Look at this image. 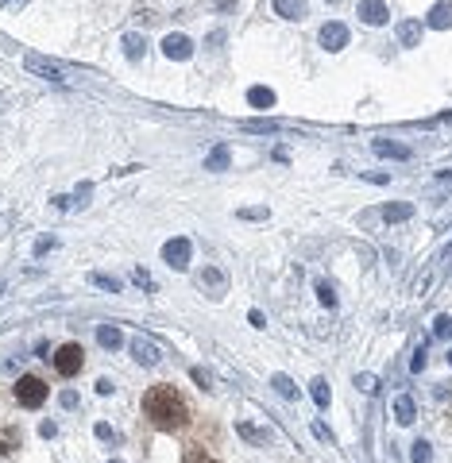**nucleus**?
I'll use <instances>...</instances> for the list:
<instances>
[{
  "label": "nucleus",
  "instance_id": "nucleus-6",
  "mask_svg": "<svg viewBox=\"0 0 452 463\" xmlns=\"http://www.w3.org/2000/svg\"><path fill=\"white\" fill-rule=\"evenodd\" d=\"M317 43H321L325 51H333V54H336L340 47H348V27H344L340 20H329L321 31H317Z\"/></svg>",
  "mask_w": 452,
  "mask_h": 463
},
{
  "label": "nucleus",
  "instance_id": "nucleus-31",
  "mask_svg": "<svg viewBox=\"0 0 452 463\" xmlns=\"http://www.w3.org/2000/svg\"><path fill=\"white\" fill-rule=\"evenodd\" d=\"M190 375H194V382H197V386H201V390H213V375H209L205 367H194Z\"/></svg>",
  "mask_w": 452,
  "mask_h": 463
},
{
  "label": "nucleus",
  "instance_id": "nucleus-2",
  "mask_svg": "<svg viewBox=\"0 0 452 463\" xmlns=\"http://www.w3.org/2000/svg\"><path fill=\"white\" fill-rule=\"evenodd\" d=\"M47 394H51V390H47V382L39 375H20L16 378V401H20L23 410H39V406L47 401Z\"/></svg>",
  "mask_w": 452,
  "mask_h": 463
},
{
  "label": "nucleus",
  "instance_id": "nucleus-46",
  "mask_svg": "<svg viewBox=\"0 0 452 463\" xmlns=\"http://www.w3.org/2000/svg\"><path fill=\"white\" fill-rule=\"evenodd\" d=\"M449 363H452V352H449Z\"/></svg>",
  "mask_w": 452,
  "mask_h": 463
},
{
  "label": "nucleus",
  "instance_id": "nucleus-17",
  "mask_svg": "<svg viewBox=\"0 0 452 463\" xmlns=\"http://www.w3.org/2000/svg\"><path fill=\"white\" fill-rule=\"evenodd\" d=\"M271 4H275L282 20H301L305 16V0H271Z\"/></svg>",
  "mask_w": 452,
  "mask_h": 463
},
{
  "label": "nucleus",
  "instance_id": "nucleus-40",
  "mask_svg": "<svg viewBox=\"0 0 452 463\" xmlns=\"http://www.w3.org/2000/svg\"><path fill=\"white\" fill-rule=\"evenodd\" d=\"M112 390H116V386H112V378H101V382H97V394H105V398L112 394Z\"/></svg>",
  "mask_w": 452,
  "mask_h": 463
},
{
  "label": "nucleus",
  "instance_id": "nucleus-33",
  "mask_svg": "<svg viewBox=\"0 0 452 463\" xmlns=\"http://www.w3.org/2000/svg\"><path fill=\"white\" fill-rule=\"evenodd\" d=\"M355 386L367 390V394H375V390H379V378H375V375H355Z\"/></svg>",
  "mask_w": 452,
  "mask_h": 463
},
{
  "label": "nucleus",
  "instance_id": "nucleus-35",
  "mask_svg": "<svg viewBox=\"0 0 452 463\" xmlns=\"http://www.w3.org/2000/svg\"><path fill=\"white\" fill-rule=\"evenodd\" d=\"M279 124H271V120H251L248 124V131H275Z\"/></svg>",
  "mask_w": 452,
  "mask_h": 463
},
{
  "label": "nucleus",
  "instance_id": "nucleus-27",
  "mask_svg": "<svg viewBox=\"0 0 452 463\" xmlns=\"http://www.w3.org/2000/svg\"><path fill=\"white\" fill-rule=\"evenodd\" d=\"M131 278H136V286H140V290H147V293H155V290H159V286L151 282V274H147L143 267H136V270H131Z\"/></svg>",
  "mask_w": 452,
  "mask_h": 463
},
{
  "label": "nucleus",
  "instance_id": "nucleus-30",
  "mask_svg": "<svg viewBox=\"0 0 452 463\" xmlns=\"http://www.w3.org/2000/svg\"><path fill=\"white\" fill-rule=\"evenodd\" d=\"M425 363H429V347H418V352H414V359H410V371H414V375H421V371H425Z\"/></svg>",
  "mask_w": 452,
  "mask_h": 463
},
{
  "label": "nucleus",
  "instance_id": "nucleus-18",
  "mask_svg": "<svg viewBox=\"0 0 452 463\" xmlns=\"http://www.w3.org/2000/svg\"><path fill=\"white\" fill-rule=\"evenodd\" d=\"M410 216H414V205H406V201L383 205V220H387V224H399V220H410Z\"/></svg>",
  "mask_w": 452,
  "mask_h": 463
},
{
  "label": "nucleus",
  "instance_id": "nucleus-9",
  "mask_svg": "<svg viewBox=\"0 0 452 463\" xmlns=\"http://www.w3.org/2000/svg\"><path fill=\"white\" fill-rule=\"evenodd\" d=\"M360 20L367 27H383L387 23V4L383 0H360Z\"/></svg>",
  "mask_w": 452,
  "mask_h": 463
},
{
  "label": "nucleus",
  "instance_id": "nucleus-16",
  "mask_svg": "<svg viewBox=\"0 0 452 463\" xmlns=\"http://www.w3.org/2000/svg\"><path fill=\"white\" fill-rule=\"evenodd\" d=\"M120 47H124V54H128L131 62H140L143 51H147V39H143V35H136V31H128L124 39H120Z\"/></svg>",
  "mask_w": 452,
  "mask_h": 463
},
{
  "label": "nucleus",
  "instance_id": "nucleus-44",
  "mask_svg": "<svg viewBox=\"0 0 452 463\" xmlns=\"http://www.w3.org/2000/svg\"><path fill=\"white\" fill-rule=\"evenodd\" d=\"M0 4H4V8H23L27 0H0Z\"/></svg>",
  "mask_w": 452,
  "mask_h": 463
},
{
  "label": "nucleus",
  "instance_id": "nucleus-21",
  "mask_svg": "<svg viewBox=\"0 0 452 463\" xmlns=\"http://www.w3.org/2000/svg\"><path fill=\"white\" fill-rule=\"evenodd\" d=\"M271 386L279 390L286 401H298V398H301V390L294 386V378H290V375H275V378H271Z\"/></svg>",
  "mask_w": 452,
  "mask_h": 463
},
{
  "label": "nucleus",
  "instance_id": "nucleus-28",
  "mask_svg": "<svg viewBox=\"0 0 452 463\" xmlns=\"http://www.w3.org/2000/svg\"><path fill=\"white\" fill-rule=\"evenodd\" d=\"M317 302H321V305H329V309L336 305V290L329 286V282H317Z\"/></svg>",
  "mask_w": 452,
  "mask_h": 463
},
{
  "label": "nucleus",
  "instance_id": "nucleus-11",
  "mask_svg": "<svg viewBox=\"0 0 452 463\" xmlns=\"http://www.w3.org/2000/svg\"><path fill=\"white\" fill-rule=\"evenodd\" d=\"M425 23H429V27H437V31H449V27H452V4H449V0L433 4L429 16H425Z\"/></svg>",
  "mask_w": 452,
  "mask_h": 463
},
{
  "label": "nucleus",
  "instance_id": "nucleus-23",
  "mask_svg": "<svg viewBox=\"0 0 452 463\" xmlns=\"http://www.w3.org/2000/svg\"><path fill=\"white\" fill-rule=\"evenodd\" d=\"M310 394H313V401H317V410H325V406L333 401V394H329V382H325V378H313Z\"/></svg>",
  "mask_w": 452,
  "mask_h": 463
},
{
  "label": "nucleus",
  "instance_id": "nucleus-10",
  "mask_svg": "<svg viewBox=\"0 0 452 463\" xmlns=\"http://www.w3.org/2000/svg\"><path fill=\"white\" fill-rule=\"evenodd\" d=\"M201 286L209 290V297H225L228 274H225V270H216V267H205V270H201Z\"/></svg>",
  "mask_w": 452,
  "mask_h": 463
},
{
  "label": "nucleus",
  "instance_id": "nucleus-15",
  "mask_svg": "<svg viewBox=\"0 0 452 463\" xmlns=\"http://www.w3.org/2000/svg\"><path fill=\"white\" fill-rule=\"evenodd\" d=\"M371 151H375V155H383V159H410V147H406V143H390V140H375V143H371Z\"/></svg>",
  "mask_w": 452,
  "mask_h": 463
},
{
  "label": "nucleus",
  "instance_id": "nucleus-38",
  "mask_svg": "<svg viewBox=\"0 0 452 463\" xmlns=\"http://www.w3.org/2000/svg\"><path fill=\"white\" fill-rule=\"evenodd\" d=\"M54 432H58V425H54V421H43V425H39V436H47V440H51Z\"/></svg>",
  "mask_w": 452,
  "mask_h": 463
},
{
  "label": "nucleus",
  "instance_id": "nucleus-29",
  "mask_svg": "<svg viewBox=\"0 0 452 463\" xmlns=\"http://www.w3.org/2000/svg\"><path fill=\"white\" fill-rule=\"evenodd\" d=\"M182 463H216V460H213L209 452H205V448H186Z\"/></svg>",
  "mask_w": 452,
  "mask_h": 463
},
{
  "label": "nucleus",
  "instance_id": "nucleus-36",
  "mask_svg": "<svg viewBox=\"0 0 452 463\" xmlns=\"http://www.w3.org/2000/svg\"><path fill=\"white\" fill-rule=\"evenodd\" d=\"M93 432H97V440H105V444H112V440H116V436H112V429H108L105 421H101V425H97Z\"/></svg>",
  "mask_w": 452,
  "mask_h": 463
},
{
  "label": "nucleus",
  "instance_id": "nucleus-45",
  "mask_svg": "<svg viewBox=\"0 0 452 463\" xmlns=\"http://www.w3.org/2000/svg\"><path fill=\"white\" fill-rule=\"evenodd\" d=\"M108 463H124V460H108Z\"/></svg>",
  "mask_w": 452,
  "mask_h": 463
},
{
  "label": "nucleus",
  "instance_id": "nucleus-19",
  "mask_svg": "<svg viewBox=\"0 0 452 463\" xmlns=\"http://www.w3.org/2000/svg\"><path fill=\"white\" fill-rule=\"evenodd\" d=\"M399 43L402 47H418L421 43V23L418 20H402L399 23Z\"/></svg>",
  "mask_w": 452,
  "mask_h": 463
},
{
  "label": "nucleus",
  "instance_id": "nucleus-4",
  "mask_svg": "<svg viewBox=\"0 0 452 463\" xmlns=\"http://www.w3.org/2000/svg\"><path fill=\"white\" fill-rule=\"evenodd\" d=\"M190 255H194V243L186 236H174V239H166L162 243V263L171 270H186L190 267Z\"/></svg>",
  "mask_w": 452,
  "mask_h": 463
},
{
  "label": "nucleus",
  "instance_id": "nucleus-5",
  "mask_svg": "<svg viewBox=\"0 0 452 463\" xmlns=\"http://www.w3.org/2000/svg\"><path fill=\"white\" fill-rule=\"evenodd\" d=\"M162 54H166L171 62H186V58L194 54V39L182 35V31H171L166 39H162Z\"/></svg>",
  "mask_w": 452,
  "mask_h": 463
},
{
  "label": "nucleus",
  "instance_id": "nucleus-34",
  "mask_svg": "<svg viewBox=\"0 0 452 463\" xmlns=\"http://www.w3.org/2000/svg\"><path fill=\"white\" fill-rule=\"evenodd\" d=\"M16 444H20V432H16V429H8V432H4V452H16Z\"/></svg>",
  "mask_w": 452,
  "mask_h": 463
},
{
  "label": "nucleus",
  "instance_id": "nucleus-14",
  "mask_svg": "<svg viewBox=\"0 0 452 463\" xmlns=\"http://www.w3.org/2000/svg\"><path fill=\"white\" fill-rule=\"evenodd\" d=\"M97 344L108 347V352H120V347H124V332H120L116 324H101V328H97Z\"/></svg>",
  "mask_w": 452,
  "mask_h": 463
},
{
  "label": "nucleus",
  "instance_id": "nucleus-41",
  "mask_svg": "<svg viewBox=\"0 0 452 463\" xmlns=\"http://www.w3.org/2000/svg\"><path fill=\"white\" fill-rule=\"evenodd\" d=\"M70 205H74V197H54V209H62V213H66Z\"/></svg>",
  "mask_w": 452,
  "mask_h": 463
},
{
  "label": "nucleus",
  "instance_id": "nucleus-37",
  "mask_svg": "<svg viewBox=\"0 0 452 463\" xmlns=\"http://www.w3.org/2000/svg\"><path fill=\"white\" fill-rule=\"evenodd\" d=\"M240 216H244V220H263L267 209H240Z\"/></svg>",
  "mask_w": 452,
  "mask_h": 463
},
{
  "label": "nucleus",
  "instance_id": "nucleus-13",
  "mask_svg": "<svg viewBox=\"0 0 452 463\" xmlns=\"http://www.w3.org/2000/svg\"><path fill=\"white\" fill-rule=\"evenodd\" d=\"M394 421H399V425H414V421H418V406H414L410 394H399V398H394Z\"/></svg>",
  "mask_w": 452,
  "mask_h": 463
},
{
  "label": "nucleus",
  "instance_id": "nucleus-8",
  "mask_svg": "<svg viewBox=\"0 0 452 463\" xmlns=\"http://www.w3.org/2000/svg\"><path fill=\"white\" fill-rule=\"evenodd\" d=\"M131 356H136L140 367H155L162 359V352H159V344H151L147 336H136V340H131Z\"/></svg>",
  "mask_w": 452,
  "mask_h": 463
},
{
  "label": "nucleus",
  "instance_id": "nucleus-26",
  "mask_svg": "<svg viewBox=\"0 0 452 463\" xmlns=\"http://www.w3.org/2000/svg\"><path fill=\"white\" fill-rule=\"evenodd\" d=\"M452 336V317H437V321H433V340H449Z\"/></svg>",
  "mask_w": 452,
  "mask_h": 463
},
{
  "label": "nucleus",
  "instance_id": "nucleus-22",
  "mask_svg": "<svg viewBox=\"0 0 452 463\" xmlns=\"http://www.w3.org/2000/svg\"><path fill=\"white\" fill-rule=\"evenodd\" d=\"M228 162H232L228 147H213V151H209V159H205V170H228Z\"/></svg>",
  "mask_w": 452,
  "mask_h": 463
},
{
  "label": "nucleus",
  "instance_id": "nucleus-32",
  "mask_svg": "<svg viewBox=\"0 0 452 463\" xmlns=\"http://www.w3.org/2000/svg\"><path fill=\"white\" fill-rule=\"evenodd\" d=\"M54 248H58V239H54V236H39V243H35V259H43L47 251H54Z\"/></svg>",
  "mask_w": 452,
  "mask_h": 463
},
{
  "label": "nucleus",
  "instance_id": "nucleus-3",
  "mask_svg": "<svg viewBox=\"0 0 452 463\" xmlns=\"http://www.w3.org/2000/svg\"><path fill=\"white\" fill-rule=\"evenodd\" d=\"M51 363H54V371L62 378H74L81 367H86V352L77 344H62V347H54V356H51Z\"/></svg>",
  "mask_w": 452,
  "mask_h": 463
},
{
  "label": "nucleus",
  "instance_id": "nucleus-20",
  "mask_svg": "<svg viewBox=\"0 0 452 463\" xmlns=\"http://www.w3.org/2000/svg\"><path fill=\"white\" fill-rule=\"evenodd\" d=\"M248 105L251 108H275V93L267 85H251L248 89Z\"/></svg>",
  "mask_w": 452,
  "mask_h": 463
},
{
  "label": "nucleus",
  "instance_id": "nucleus-24",
  "mask_svg": "<svg viewBox=\"0 0 452 463\" xmlns=\"http://www.w3.org/2000/svg\"><path fill=\"white\" fill-rule=\"evenodd\" d=\"M410 460L414 463H433V444L429 440H414L410 444Z\"/></svg>",
  "mask_w": 452,
  "mask_h": 463
},
{
  "label": "nucleus",
  "instance_id": "nucleus-12",
  "mask_svg": "<svg viewBox=\"0 0 452 463\" xmlns=\"http://www.w3.org/2000/svg\"><path fill=\"white\" fill-rule=\"evenodd\" d=\"M236 432H240V436H244L248 444H255V448H267V444H271V432H267V429H259V425H251V421H240Z\"/></svg>",
  "mask_w": 452,
  "mask_h": 463
},
{
  "label": "nucleus",
  "instance_id": "nucleus-25",
  "mask_svg": "<svg viewBox=\"0 0 452 463\" xmlns=\"http://www.w3.org/2000/svg\"><path fill=\"white\" fill-rule=\"evenodd\" d=\"M89 282L97 286V290H105V293H120L124 286H120L116 278H108V274H89Z\"/></svg>",
  "mask_w": 452,
  "mask_h": 463
},
{
  "label": "nucleus",
  "instance_id": "nucleus-1",
  "mask_svg": "<svg viewBox=\"0 0 452 463\" xmlns=\"http://www.w3.org/2000/svg\"><path fill=\"white\" fill-rule=\"evenodd\" d=\"M143 417L162 432H174L190 425V406H186L182 390L178 386H151L143 394Z\"/></svg>",
  "mask_w": 452,
  "mask_h": 463
},
{
  "label": "nucleus",
  "instance_id": "nucleus-39",
  "mask_svg": "<svg viewBox=\"0 0 452 463\" xmlns=\"http://www.w3.org/2000/svg\"><path fill=\"white\" fill-rule=\"evenodd\" d=\"M62 406H66V410H74V406H77V394H74V390H62Z\"/></svg>",
  "mask_w": 452,
  "mask_h": 463
},
{
  "label": "nucleus",
  "instance_id": "nucleus-7",
  "mask_svg": "<svg viewBox=\"0 0 452 463\" xmlns=\"http://www.w3.org/2000/svg\"><path fill=\"white\" fill-rule=\"evenodd\" d=\"M23 66H27L32 74H39V77H47V81H54V85H58V81H66V70H62V66H54L51 58H43V54H27V58H23Z\"/></svg>",
  "mask_w": 452,
  "mask_h": 463
},
{
  "label": "nucleus",
  "instance_id": "nucleus-42",
  "mask_svg": "<svg viewBox=\"0 0 452 463\" xmlns=\"http://www.w3.org/2000/svg\"><path fill=\"white\" fill-rule=\"evenodd\" d=\"M313 432H317V436H321V440H333V432H329V429H325V425H321V421H317V425H313Z\"/></svg>",
  "mask_w": 452,
  "mask_h": 463
},
{
  "label": "nucleus",
  "instance_id": "nucleus-43",
  "mask_svg": "<svg viewBox=\"0 0 452 463\" xmlns=\"http://www.w3.org/2000/svg\"><path fill=\"white\" fill-rule=\"evenodd\" d=\"M251 324H255V328H263V324H267V317H263L259 309H251Z\"/></svg>",
  "mask_w": 452,
  "mask_h": 463
}]
</instances>
